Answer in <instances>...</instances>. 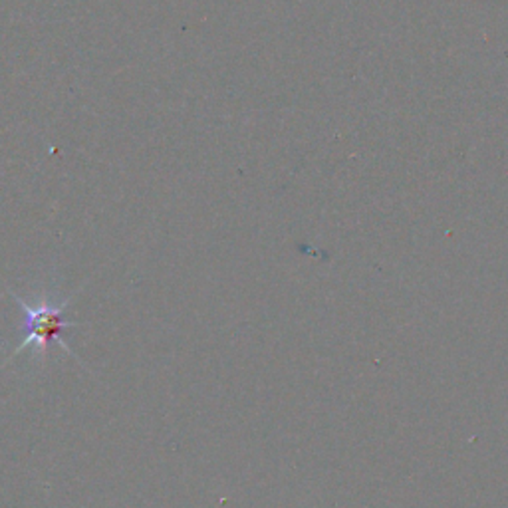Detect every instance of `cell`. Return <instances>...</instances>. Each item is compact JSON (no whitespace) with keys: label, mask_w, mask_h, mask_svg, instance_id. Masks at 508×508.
Returning a JSON list of instances; mask_svg holds the SVG:
<instances>
[{"label":"cell","mask_w":508,"mask_h":508,"mask_svg":"<svg viewBox=\"0 0 508 508\" xmlns=\"http://www.w3.org/2000/svg\"><path fill=\"white\" fill-rule=\"evenodd\" d=\"M10 294L16 300L24 320H22V339L16 346V350L8 355V362L14 360L20 352H24V348H30V346H34L36 352L44 355L50 350L52 344H58L68 355L79 360L64 339L66 330L78 326V324L66 320V308L70 306V298L60 302V304H54V302L46 298L38 300L36 304H28L26 300L20 298L18 294H14L13 290H10Z\"/></svg>","instance_id":"6da1fadb"}]
</instances>
